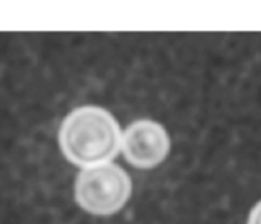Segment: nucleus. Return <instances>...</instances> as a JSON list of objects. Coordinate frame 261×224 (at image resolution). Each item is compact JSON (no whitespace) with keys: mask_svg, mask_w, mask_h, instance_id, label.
Segmentation results:
<instances>
[{"mask_svg":"<svg viewBox=\"0 0 261 224\" xmlns=\"http://www.w3.org/2000/svg\"><path fill=\"white\" fill-rule=\"evenodd\" d=\"M59 145L66 160L85 169L109 163L118 154L121 131L109 110L80 106L62 122Z\"/></svg>","mask_w":261,"mask_h":224,"instance_id":"1","label":"nucleus"},{"mask_svg":"<svg viewBox=\"0 0 261 224\" xmlns=\"http://www.w3.org/2000/svg\"><path fill=\"white\" fill-rule=\"evenodd\" d=\"M133 181L127 172L114 163H101L82 169L75 180L77 204L97 216L118 212L129 200Z\"/></svg>","mask_w":261,"mask_h":224,"instance_id":"2","label":"nucleus"},{"mask_svg":"<svg viewBox=\"0 0 261 224\" xmlns=\"http://www.w3.org/2000/svg\"><path fill=\"white\" fill-rule=\"evenodd\" d=\"M124 158L139 169H152L168 157L171 138L168 131L155 120L142 119L130 123L121 135Z\"/></svg>","mask_w":261,"mask_h":224,"instance_id":"3","label":"nucleus"},{"mask_svg":"<svg viewBox=\"0 0 261 224\" xmlns=\"http://www.w3.org/2000/svg\"><path fill=\"white\" fill-rule=\"evenodd\" d=\"M247 224H261V201H258L250 213H249V219H247Z\"/></svg>","mask_w":261,"mask_h":224,"instance_id":"4","label":"nucleus"}]
</instances>
